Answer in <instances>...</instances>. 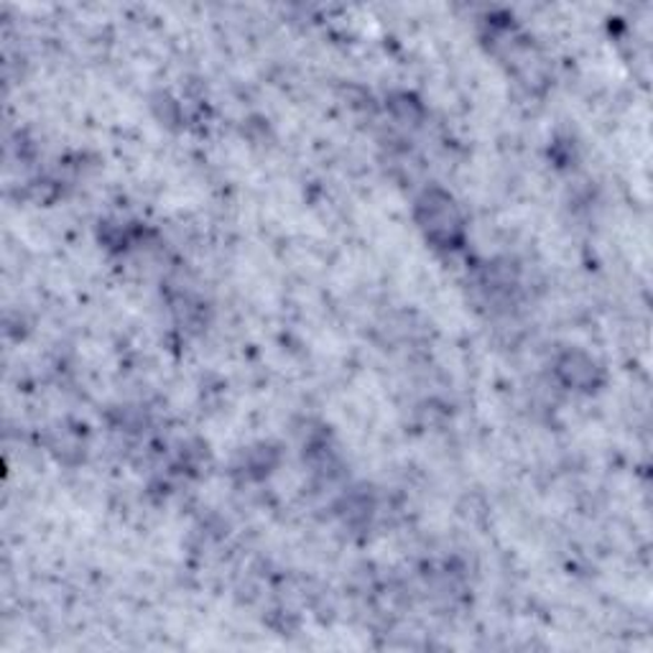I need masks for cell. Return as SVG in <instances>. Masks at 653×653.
<instances>
[{
  "mask_svg": "<svg viewBox=\"0 0 653 653\" xmlns=\"http://www.w3.org/2000/svg\"><path fill=\"white\" fill-rule=\"evenodd\" d=\"M421 225L435 240L452 243L460 235V215L447 194L431 192L421 200Z\"/></svg>",
  "mask_w": 653,
  "mask_h": 653,
  "instance_id": "cell-1",
  "label": "cell"
}]
</instances>
